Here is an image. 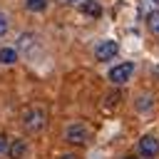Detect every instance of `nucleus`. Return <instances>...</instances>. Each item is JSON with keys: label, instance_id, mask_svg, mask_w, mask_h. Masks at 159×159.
<instances>
[{"label": "nucleus", "instance_id": "obj_11", "mask_svg": "<svg viewBox=\"0 0 159 159\" xmlns=\"http://www.w3.org/2000/svg\"><path fill=\"white\" fill-rule=\"evenodd\" d=\"M47 5H50V0H25V7L30 12H42Z\"/></svg>", "mask_w": 159, "mask_h": 159}, {"label": "nucleus", "instance_id": "obj_5", "mask_svg": "<svg viewBox=\"0 0 159 159\" xmlns=\"http://www.w3.org/2000/svg\"><path fill=\"white\" fill-rule=\"evenodd\" d=\"M139 154H142L144 159H154V157L159 154V139L152 137V134L142 137V139H139Z\"/></svg>", "mask_w": 159, "mask_h": 159}, {"label": "nucleus", "instance_id": "obj_13", "mask_svg": "<svg viewBox=\"0 0 159 159\" xmlns=\"http://www.w3.org/2000/svg\"><path fill=\"white\" fill-rule=\"evenodd\" d=\"M5 149H7V137H5L2 132H0V154H2Z\"/></svg>", "mask_w": 159, "mask_h": 159}, {"label": "nucleus", "instance_id": "obj_3", "mask_svg": "<svg viewBox=\"0 0 159 159\" xmlns=\"http://www.w3.org/2000/svg\"><path fill=\"white\" fill-rule=\"evenodd\" d=\"M87 139H89V132L84 124H70L65 129V142H70V144L82 147V144H87Z\"/></svg>", "mask_w": 159, "mask_h": 159}, {"label": "nucleus", "instance_id": "obj_1", "mask_svg": "<svg viewBox=\"0 0 159 159\" xmlns=\"http://www.w3.org/2000/svg\"><path fill=\"white\" fill-rule=\"evenodd\" d=\"M45 124H47V112H45L42 107H27V109H25V114H22V127H25L27 134L42 132Z\"/></svg>", "mask_w": 159, "mask_h": 159}, {"label": "nucleus", "instance_id": "obj_7", "mask_svg": "<svg viewBox=\"0 0 159 159\" xmlns=\"http://www.w3.org/2000/svg\"><path fill=\"white\" fill-rule=\"evenodd\" d=\"M77 7H80V12L87 15V17H99V15H102V5H99L97 0H84V2L77 5Z\"/></svg>", "mask_w": 159, "mask_h": 159}, {"label": "nucleus", "instance_id": "obj_16", "mask_svg": "<svg viewBox=\"0 0 159 159\" xmlns=\"http://www.w3.org/2000/svg\"><path fill=\"white\" fill-rule=\"evenodd\" d=\"M124 159H137V157H124Z\"/></svg>", "mask_w": 159, "mask_h": 159}, {"label": "nucleus", "instance_id": "obj_15", "mask_svg": "<svg viewBox=\"0 0 159 159\" xmlns=\"http://www.w3.org/2000/svg\"><path fill=\"white\" fill-rule=\"evenodd\" d=\"M60 159H80V157H77V154H62Z\"/></svg>", "mask_w": 159, "mask_h": 159}, {"label": "nucleus", "instance_id": "obj_4", "mask_svg": "<svg viewBox=\"0 0 159 159\" xmlns=\"http://www.w3.org/2000/svg\"><path fill=\"white\" fill-rule=\"evenodd\" d=\"M117 52H119V45H117L114 40H102V42L94 47V57H97L99 62L114 60V57H117Z\"/></svg>", "mask_w": 159, "mask_h": 159}, {"label": "nucleus", "instance_id": "obj_2", "mask_svg": "<svg viewBox=\"0 0 159 159\" xmlns=\"http://www.w3.org/2000/svg\"><path fill=\"white\" fill-rule=\"evenodd\" d=\"M132 75H134V62H122V65H114V67L109 70V80H112L114 84L129 82Z\"/></svg>", "mask_w": 159, "mask_h": 159}, {"label": "nucleus", "instance_id": "obj_10", "mask_svg": "<svg viewBox=\"0 0 159 159\" xmlns=\"http://www.w3.org/2000/svg\"><path fill=\"white\" fill-rule=\"evenodd\" d=\"M147 27H149L152 35L159 37V10H152V12L147 15Z\"/></svg>", "mask_w": 159, "mask_h": 159}, {"label": "nucleus", "instance_id": "obj_14", "mask_svg": "<svg viewBox=\"0 0 159 159\" xmlns=\"http://www.w3.org/2000/svg\"><path fill=\"white\" fill-rule=\"evenodd\" d=\"M57 2H62V5H82L84 0H57Z\"/></svg>", "mask_w": 159, "mask_h": 159}, {"label": "nucleus", "instance_id": "obj_12", "mask_svg": "<svg viewBox=\"0 0 159 159\" xmlns=\"http://www.w3.org/2000/svg\"><path fill=\"white\" fill-rule=\"evenodd\" d=\"M5 32H7V17H5L2 12H0V37H2Z\"/></svg>", "mask_w": 159, "mask_h": 159}, {"label": "nucleus", "instance_id": "obj_8", "mask_svg": "<svg viewBox=\"0 0 159 159\" xmlns=\"http://www.w3.org/2000/svg\"><path fill=\"white\" fill-rule=\"evenodd\" d=\"M35 40H37V37H35L32 32H22V35H20V40H17V47H15V50H17V52H27V55H30V47H32V42H35Z\"/></svg>", "mask_w": 159, "mask_h": 159}, {"label": "nucleus", "instance_id": "obj_17", "mask_svg": "<svg viewBox=\"0 0 159 159\" xmlns=\"http://www.w3.org/2000/svg\"><path fill=\"white\" fill-rule=\"evenodd\" d=\"M152 2H154V5H159V0H152Z\"/></svg>", "mask_w": 159, "mask_h": 159}, {"label": "nucleus", "instance_id": "obj_6", "mask_svg": "<svg viewBox=\"0 0 159 159\" xmlns=\"http://www.w3.org/2000/svg\"><path fill=\"white\" fill-rule=\"evenodd\" d=\"M7 157L10 159H25V154H27V144H25V139H15L12 144H7Z\"/></svg>", "mask_w": 159, "mask_h": 159}, {"label": "nucleus", "instance_id": "obj_9", "mask_svg": "<svg viewBox=\"0 0 159 159\" xmlns=\"http://www.w3.org/2000/svg\"><path fill=\"white\" fill-rule=\"evenodd\" d=\"M17 57H20V52L15 47H2L0 50V65H12Z\"/></svg>", "mask_w": 159, "mask_h": 159}]
</instances>
